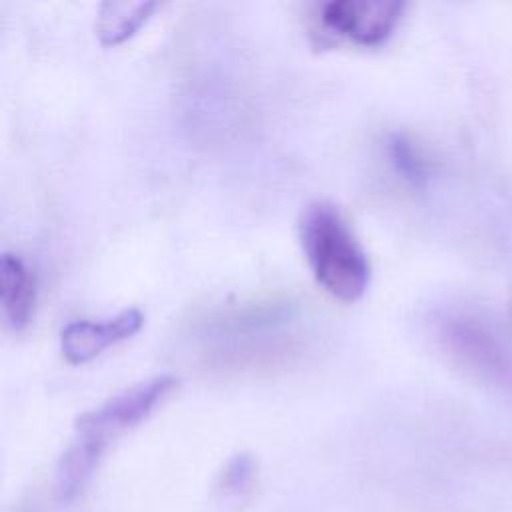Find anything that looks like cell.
<instances>
[{
  "label": "cell",
  "mask_w": 512,
  "mask_h": 512,
  "mask_svg": "<svg viewBox=\"0 0 512 512\" xmlns=\"http://www.w3.org/2000/svg\"><path fill=\"white\" fill-rule=\"evenodd\" d=\"M176 386L174 374H156L82 412L74 424V438L58 462V494L64 500L74 498L90 480L110 442L142 422Z\"/></svg>",
  "instance_id": "6da1fadb"
},
{
  "label": "cell",
  "mask_w": 512,
  "mask_h": 512,
  "mask_svg": "<svg viewBox=\"0 0 512 512\" xmlns=\"http://www.w3.org/2000/svg\"><path fill=\"white\" fill-rule=\"evenodd\" d=\"M300 246L316 282L334 298L352 302L370 282V260L336 204L308 202L298 220Z\"/></svg>",
  "instance_id": "7a4b0ae2"
},
{
  "label": "cell",
  "mask_w": 512,
  "mask_h": 512,
  "mask_svg": "<svg viewBox=\"0 0 512 512\" xmlns=\"http://www.w3.org/2000/svg\"><path fill=\"white\" fill-rule=\"evenodd\" d=\"M402 10L398 0H330L320 4L318 18L332 34L372 46L392 34Z\"/></svg>",
  "instance_id": "3957f363"
},
{
  "label": "cell",
  "mask_w": 512,
  "mask_h": 512,
  "mask_svg": "<svg viewBox=\"0 0 512 512\" xmlns=\"http://www.w3.org/2000/svg\"><path fill=\"white\" fill-rule=\"evenodd\" d=\"M144 316L140 308L130 306L100 320H72L60 332V350L72 364H82L98 356L104 348L130 338L140 330Z\"/></svg>",
  "instance_id": "277c9868"
},
{
  "label": "cell",
  "mask_w": 512,
  "mask_h": 512,
  "mask_svg": "<svg viewBox=\"0 0 512 512\" xmlns=\"http://www.w3.org/2000/svg\"><path fill=\"white\" fill-rule=\"evenodd\" d=\"M0 302L14 330L24 328L34 316L36 276L22 256L14 252H4L0 258Z\"/></svg>",
  "instance_id": "5b68a950"
},
{
  "label": "cell",
  "mask_w": 512,
  "mask_h": 512,
  "mask_svg": "<svg viewBox=\"0 0 512 512\" xmlns=\"http://www.w3.org/2000/svg\"><path fill=\"white\" fill-rule=\"evenodd\" d=\"M154 8H156V2H150V0L104 2L96 18V32L104 44H118L128 36H132Z\"/></svg>",
  "instance_id": "8992f818"
},
{
  "label": "cell",
  "mask_w": 512,
  "mask_h": 512,
  "mask_svg": "<svg viewBox=\"0 0 512 512\" xmlns=\"http://www.w3.org/2000/svg\"><path fill=\"white\" fill-rule=\"evenodd\" d=\"M386 152L394 170L414 186H420L428 178V162L420 148L402 132H392L386 140Z\"/></svg>",
  "instance_id": "52a82bcc"
}]
</instances>
